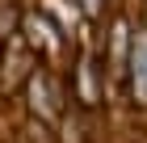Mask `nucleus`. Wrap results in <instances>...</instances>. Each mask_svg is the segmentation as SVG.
<instances>
[{
  "mask_svg": "<svg viewBox=\"0 0 147 143\" xmlns=\"http://www.w3.org/2000/svg\"><path fill=\"white\" fill-rule=\"evenodd\" d=\"M21 88H25V110H30V118L55 131L59 118H63V110H67V72L38 63L25 76Z\"/></svg>",
  "mask_w": 147,
  "mask_h": 143,
  "instance_id": "obj_1",
  "label": "nucleus"
},
{
  "mask_svg": "<svg viewBox=\"0 0 147 143\" xmlns=\"http://www.w3.org/2000/svg\"><path fill=\"white\" fill-rule=\"evenodd\" d=\"M21 38L30 42V51L38 55V63L59 67V72H63V63H67V55H71V42L55 30V21H51L42 9L21 13Z\"/></svg>",
  "mask_w": 147,
  "mask_h": 143,
  "instance_id": "obj_2",
  "label": "nucleus"
},
{
  "mask_svg": "<svg viewBox=\"0 0 147 143\" xmlns=\"http://www.w3.org/2000/svg\"><path fill=\"white\" fill-rule=\"evenodd\" d=\"M67 105L80 110V114H97L101 110V55H97V51H80V55L71 59Z\"/></svg>",
  "mask_w": 147,
  "mask_h": 143,
  "instance_id": "obj_3",
  "label": "nucleus"
},
{
  "mask_svg": "<svg viewBox=\"0 0 147 143\" xmlns=\"http://www.w3.org/2000/svg\"><path fill=\"white\" fill-rule=\"evenodd\" d=\"M38 67V55L30 51V42L21 38V30H13L4 42H0V93L13 97L17 88L25 84V76Z\"/></svg>",
  "mask_w": 147,
  "mask_h": 143,
  "instance_id": "obj_4",
  "label": "nucleus"
},
{
  "mask_svg": "<svg viewBox=\"0 0 147 143\" xmlns=\"http://www.w3.org/2000/svg\"><path fill=\"white\" fill-rule=\"evenodd\" d=\"M38 9H42L46 17L55 21V30L63 34L67 42H71V38H76V30H80V13H76V4H71V0H42Z\"/></svg>",
  "mask_w": 147,
  "mask_h": 143,
  "instance_id": "obj_5",
  "label": "nucleus"
},
{
  "mask_svg": "<svg viewBox=\"0 0 147 143\" xmlns=\"http://www.w3.org/2000/svg\"><path fill=\"white\" fill-rule=\"evenodd\" d=\"M21 4H17V0H0V42H4V38H9L13 30H17V21H21Z\"/></svg>",
  "mask_w": 147,
  "mask_h": 143,
  "instance_id": "obj_6",
  "label": "nucleus"
},
{
  "mask_svg": "<svg viewBox=\"0 0 147 143\" xmlns=\"http://www.w3.org/2000/svg\"><path fill=\"white\" fill-rule=\"evenodd\" d=\"M80 13V21H88V25H105V0H71Z\"/></svg>",
  "mask_w": 147,
  "mask_h": 143,
  "instance_id": "obj_7",
  "label": "nucleus"
},
{
  "mask_svg": "<svg viewBox=\"0 0 147 143\" xmlns=\"http://www.w3.org/2000/svg\"><path fill=\"white\" fill-rule=\"evenodd\" d=\"M139 30H143V34H147V4H143V21H139Z\"/></svg>",
  "mask_w": 147,
  "mask_h": 143,
  "instance_id": "obj_8",
  "label": "nucleus"
}]
</instances>
